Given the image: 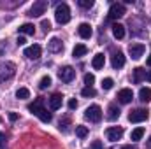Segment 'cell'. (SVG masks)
<instances>
[{
  "mask_svg": "<svg viewBox=\"0 0 151 149\" xmlns=\"http://www.w3.org/2000/svg\"><path fill=\"white\" fill-rule=\"evenodd\" d=\"M28 111L32 112V114H35L42 123H49L51 121V112H47L42 107V100H35L34 104H30L28 105Z\"/></svg>",
  "mask_w": 151,
  "mask_h": 149,
  "instance_id": "1",
  "label": "cell"
},
{
  "mask_svg": "<svg viewBox=\"0 0 151 149\" xmlns=\"http://www.w3.org/2000/svg\"><path fill=\"white\" fill-rule=\"evenodd\" d=\"M55 19H56L60 25H65V23L70 21V9H69L67 4H60V5L56 7V11H55Z\"/></svg>",
  "mask_w": 151,
  "mask_h": 149,
  "instance_id": "2",
  "label": "cell"
},
{
  "mask_svg": "<svg viewBox=\"0 0 151 149\" xmlns=\"http://www.w3.org/2000/svg\"><path fill=\"white\" fill-rule=\"evenodd\" d=\"M84 117L86 119H90V121H93V123H99L100 119H102V109H100V105H90L86 111H84Z\"/></svg>",
  "mask_w": 151,
  "mask_h": 149,
  "instance_id": "3",
  "label": "cell"
},
{
  "mask_svg": "<svg viewBox=\"0 0 151 149\" xmlns=\"http://www.w3.org/2000/svg\"><path fill=\"white\" fill-rule=\"evenodd\" d=\"M148 117H150L148 109H135V111H132L128 114V121H130V123H142V121H146Z\"/></svg>",
  "mask_w": 151,
  "mask_h": 149,
  "instance_id": "4",
  "label": "cell"
},
{
  "mask_svg": "<svg viewBox=\"0 0 151 149\" xmlns=\"http://www.w3.org/2000/svg\"><path fill=\"white\" fill-rule=\"evenodd\" d=\"M46 9H47V2H46V0H39V2H35V4L30 7L28 16H32V18H39V16H42V14L46 12Z\"/></svg>",
  "mask_w": 151,
  "mask_h": 149,
  "instance_id": "5",
  "label": "cell"
},
{
  "mask_svg": "<svg viewBox=\"0 0 151 149\" xmlns=\"http://www.w3.org/2000/svg\"><path fill=\"white\" fill-rule=\"evenodd\" d=\"M125 14H127V9H125L123 4H113V5L109 7L107 18H109V19H119V18L125 16Z\"/></svg>",
  "mask_w": 151,
  "mask_h": 149,
  "instance_id": "6",
  "label": "cell"
},
{
  "mask_svg": "<svg viewBox=\"0 0 151 149\" xmlns=\"http://www.w3.org/2000/svg\"><path fill=\"white\" fill-rule=\"evenodd\" d=\"M58 77H60L63 82H72V79L76 77V70L70 65H67V67H63V69L58 70Z\"/></svg>",
  "mask_w": 151,
  "mask_h": 149,
  "instance_id": "7",
  "label": "cell"
},
{
  "mask_svg": "<svg viewBox=\"0 0 151 149\" xmlns=\"http://www.w3.org/2000/svg\"><path fill=\"white\" fill-rule=\"evenodd\" d=\"M106 137H107V140H111V142L119 140V139L123 137V128H121V126H111V128H107V130H106Z\"/></svg>",
  "mask_w": 151,
  "mask_h": 149,
  "instance_id": "8",
  "label": "cell"
},
{
  "mask_svg": "<svg viewBox=\"0 0 151 149\" xmlns=\"http://www.w3.org/2000/svg\"><path fill=\"white\" fill-rule=\"evenodd\" d=\"M40 53H42L40 46H39V44H34V46H28L23 54H25L28 60H39V58H40Z\"/></svg>",
  "mask_w": 151,
  "mask_h": 149,
  "instance_id": "9",
  "label": "cell"
},
{
  "mask_svg": "<svg viewBox=\"0 0 151 149\" xmlns=\"http://www.w3.org/2000/svg\"><path fill=\"white\" fill-rule=\"evenodd\" d=\"M144 51H146V47H144L142 44H130V46H128V53H130V56H132L134 60H139V58L144 54Z\"/></svg>",
  "mask_w": 151,
  "mask_h": 149,
  "instance_id": "10",
  "label": "cell"
},
{
  "mask_svg": "<svg viewBox=\"0 0 151 149\" xmlns=\"http://www.w3.org/2000/svg\"><path fill=\"white\" fill-rule=\"evenodd\" d=\"M132 98H134V91L128 90V88H125V90H121V91L118 93V100H119L121 104H130Z\"/></svg>",
  "mask_w": 151,
  "mask_h": 149,
  "instance_id": "11",
  "label": "cell"
},
{
  "mask_svg": "<svg viewBox=\"0 0 151 149\" xmlns=\"http://www.w3.org/2000/svg\"><path fill=\"white\" fill-rule=\"evenodd\" d=\"M77 34H79L81 39H90L91 34H93V30H91V27H90L88 23H81V25L77 27Z\"/></svg>",
  "mask_w": 151,
  "mask_h": 149,
  "instance_id": "12",
  "label": "cell"
},
{
  "mask_svg": "<svg viewBox=\"0 0 151 149\" xmlns=\"http://www.w3.org/2000/svg\"><path fill=\"white\" fill-rule=\"evenodd\" d=\"M111 65H113V69H121V67L125 65V54H123L121 51H118V53H114L113 54Z\"/></svg>",
  "mask_w": 151,
  "mask_h": 149,
  "instance_id": "13",
  "label": "cell"
},
{
  "mask_svg": "<svg viewBox=\"0 0 151 149\" xmlns=\"http://www.w3.org/2000/svg\"><path fill=\"white\" fill-rule=\"evenodd\" d=\"M62 104H63V97H62L60 93H55V95H51V98H49V107H51L53 111L60 109V107H62Z\"/></svg>",
  "mask_w": 151,
  "mask_h": 149,
  "instance_id": "14",
  "label": "cell"
},
{
  "mask_svg": "<svg viewBox=\"0 0 151 149\" xmlns=\"http://www.w3.org/2000/svg\"><path fill=\"white\" fill-rule=\"evenodd\" d=\"M104 63H106V58H104V54L102 53H99V54H95L93 56V60H91V65H93V69H102L104 67Z\"/></svg>",
  "mask_w": 151,
  "mask_h": 149,
  "instance_id": "15",
  "label": "cell"
},
{
  "mask_svg": "<svg viewBox=\"0 0 151 149\" xmlns=\"http://www.w3.org/2000/svg\"><path fill=\"white\" fill-rule=\"evenodd\" d=\"M47 47H49V51H51V53H60L63 46H62V40H60V39L55 37V39H51V40H49V46H47Z\"/></svg>",
  "mask_w": 151,
  "mask_h": 149,
  "instance_id": "16",
  "label": "cell"
},
{
  "mask_svg": "<svg viewBox=\"0 0 151 149\" xmlns=\"http://www.w3.org/2000/svg\"><path fill=\"white\" fill-rule=\"evenodd\" d=\"M88 53V47L84 46V44H76L74 49H72V54H74V58H81V56H84Z\"/></svg>",
  "mask_w": 151,
  "mask_h": 149,
  "instance_id": "17",
  "label": "cell"
},
{
  "mask_svg": "<svg viewBox=\"0 0 151 149\" xmlns=\"http://www.w3.org/2000/svg\"><path fill=\"white\" fill-rule=\"evenodd\" d=\"M144 77H146V70L142 69V67H137V69H134V82H142L144 81Z\"/></svg>",
  "mask_w": 151,
  "mask_h": 149,
  "instance_id": "18",
  "label": "cell"
},
{
  "mask_svg": "<svg viewBox=\"0 0 151 149\" xmlns=\"http://www.w3.org/2000/svg\"><path fill=\"white\" fill-rule=\"evenodd\" d=\"M113 35L116 39H123L125 37V27L119 25V23H114L113 25Z\"/></svg>",
  "mask_w": 151,
  "mask_h": 149,
  "instance_id": "19",
  "label": "cell"
},
{
  "mask_svg": "<svg viewBox=\"0 0 151 149\" xmlns=\"http://www.w3.org/2000/svg\"><path fill=\"white\" fill-rule=\"evenodd\" d=\"M18 30H19V34H25V35H34L35 27H34V25H30V23H23Z\"/></svg>",
  "mask_w": 151,
  "mask_h": 149,
  "instance_id": "20",
  "label": "cell"
},
{
  "mask_svg": "<svg viewBox=\"0 0 151 149\" xmlns=\"http://www.w3.org/2000/svg\"><path fill=\"white\" fill-rule=\"evenodd\" d=\"M118 117H119V109L116 105H109V109H107V119L109 121H116Z\"/></svg>",
  "mask_w": 151,
  "mask_h": 149,
  "instance_id": "21",
  "label": "cell"
},
{
  "mask_svg": "<svg viewBox=\"0 0 151 149\" xmlns=\"http://www.w3.org/2000/svg\"><path fill=\"white\" fill-rule=\"evenodd\" d=\"M139 98H141L142 102H150L151 100V88H141V91H139Z\"/></svg>",
  "mask_w": 151,
  "mask_h": 149,
  "instance_id": "22",
  "label": "cell"
},
{
  "mask_svg": "<svg viewBox=\"0 0 151 149\" xmlns=\"http://www.w3.org/2000/svg\"><path fill=\"white\" fill-rule=\"evenodd\" d=\"M142 135H144V128H135V130H132V133H130V139L132 140H141L142 139Z\"/></svg>",
  "mask_w": 151,
  "mask_h": 149,
  "instance_id": "23",
  "label": "cell"
},
{
  "mask_svg": "<svg viewBox=\"0 0 151 149\" xmlns=\"http://www.w3.org/2000/svg\"><path fill=\"white\" fill-rule=\"evenodd\" d=\"M30 97V91L27 90V88H19L18 91H16V98H19V100H25V98H28Z\"/></svg>",
  "mask_w": 151,
  "mask_h": 149,
  "instance_id": "24",
  "label": "cell"
},
{
  "mask_svg": "<svg viewBox=\"0 0 151 149\" xmlns=\"http://www.w3.org/2000/svg\"><path fill=\"white\" fill-rule=\"evenodd\" d=\"M76 135H77L79 139H84V137L88 135V128H86V126H83V125L76 126Z\"/></svg>",
  "mask_w": 151,
  "mask_h": 149,
  "instance_id": "25",
  "label": "cell"
},
{
  "mask_svg": "<svg viewBox=\"0 0 151 149\" xmlns=\"http://www.w3.org/2000/svg\"><path fill=\"white\" fill-rule=\"evenodd\" d=\"M51 86V77L49 75H44L42 79H40V82H39V88L40 90H46V88H49Z\"/></svg>",
  "mask_w": 151,
  "mask_h": 149,
  "instance_id": "26",
  "label": "cell"
},
{
  "mask_svg": "<svg viewBox=\"0 0 151 149\" xmlns=\"http://www.w3.org/2000/svg\"><path fill=\"white\" fill-rule=\"evenodd\" d=\"M93 82H95V75L93 74H84V84H86L88 88H91Z\"/></svg>",
  "mask_w": 151,
  "mask_h": 149,
  "instance_id": "27",
  "label": "cell"
},
{
  "mask_svg": "<svg viewBox=\"0 0 151 149\" xmlns=\"http://www.w3.org/2000/svg\"><path fill=\"white\" fill-rule=\"evenodd\" d=\"M81 95L88 98V97H95V95H97V91H95L93 88H88V86H86V88H84V90L81 91Z\"/></svg>",
  "mask_w": 151,
  "mask_h": 149,
  "instance_id": "28",
  "label": "cell"
},
{
  "mask_svg": "<svg viewBox=\"0 0 151 149\" xmlns=\"http://www.w3.org/2000/svg\"><path fill=\"white\" fill-rule=\"evenodd\" d=\"M113 84H114V81L111 79V77H106V79L102 81V88H104V90H111Z\"/></svg>",
  "mask_w": 151,
  "mask_h": 149,
  "instance_id": "29",
  "label": "cell"
},
{
  "mask_svg": "<svg viewBox=\"0 0 151 149\" xmlns=\"http://www.w3.org/2000/svg\"><path fill=\"white\" fill-rule=\"evenodd\" d=\"M77 4H79L81 7H84V9H90V7L93 5V0H77Z\"/></svg>",
  "mask_w": 151,
  "mask_h": 149,
  "instance_id": "30",
  "label": "cell"
},
{
  "mask_svg": "<svg viewBox=\"0 0 151 149\" xmlns=\"http://www.w3.org/2000/svg\"><path fill=\"white\" fill-rule=\"evenodd\" d=\"M40 27L44 28V32H49V30H51V23H49L47 19H42V23H40Z\"/></svg>",
  "mask_w": 151,
  "mask_h": 149,
  "instance_id": "31",
  "label": "cell"
},
{
  "mask_svg": "<svg viewBox=\"0 0 151 149\" xmlns=\"http://www.w3.org/2000/svg\"><path fill=\"white\" fill-rule=\"evenodd\" d=\"M69 109H70V111L77 109V100H76V98H70V100H69Z\"/></svg>",
  "mask_w": 151,
  "mask_h": 149,
  "instance_id": "32",
  "label": "cell"
},
{
  "mask_svg": "<svg viewBox=\"0 0 151 149\" xmlns=\"http://www.w3.org/2000/svg\"><path fill=\"white\" fill-rule=\"evenodd\" d=\"M5 148V135L0 132V149H4Z\"/></svg>",
  "mask_w": 151,
  "mask_h": 149,
  "instance_id": "33",
  "label": "cell"
},
{
  "mask_svg": "<svg viewBox=\"0 0 151 149\" xmlns=\"http://www.w3.org/2000/svg\"><path fill=\"white\" fill-rule=\"evenodd\" d=\"M9 119H11V121H16V119H18V114H16V112H9Z\"/></svg>",
  "mask_w": 151,
  "mask_h": 149,
  "instance_id": "34",
  "label": "cell"
},
{
  "mask_svg": "<svg viewBox=\"0 0 151 149\" xmlns=\"http://www.w3.org/2000/svg\"><path fill=\"white\" fill-rule=\"evenodd\" d=\"M27 40H25V37H18V46H23Z\"/></svg>",
  "mask_w": 151,
  "mask_h": 149,
  "instance_id": "35",
  "label": "cell"
},
{
  "mask_svg": "<svg viewBox=\"0 0 151 149\" xmlns=\"http://www.w3.org/2000/svg\"><path fill=\"white\" fill-rule=\"evenodd\" d=\"M93 148H95V149H102V144H100V142H99V140H97V142H95V144H93Z\"/></svg>",
  "mask_w": 151,
  "mask_h": 149,
  "instance_id": "36",
  "label": "cell"
},
{
  "mask_svg": "<svg viewBox=\"0 0 151 149\" xmlns=\"http://www.w3.org/2000/svg\"><path fill=\"white\" fill-rule=\"evenodd\" d=\"M121 149H135V146H132V144H128V146H123Z\"/></svg>",
  "mask_w": 151,
  "mask_h": 149,
  "instance_id": "37",
  "label": "cell"
},
{
  "mask_svg": "<svg viewBox=\"0 0 151 149\" xmlns=\"http://www.w3.org/2000/svg\"><path fill=\"white\" fill-rule=\"evenodd\" d=\"M146 79H148V81H150V82H151V70H150V72H148V74H146Z\"/></svg>",
  "mask_w": 151,
  "mask_h": 149,
  "instance_id": "38",
  "label": "cell"
},
{
  "mask_svg": "<svg viewBox=\"0 0 151 149\" xmlns=\"http://www.w3.org/2000/svg\"><path fill=\"white\" fill-rule=\"evenodd\" d=\"M146 63H148V65H150V67H151V54H150V58L146 60Z\"/></svg>",
  "mask_w": 151,
  "mask_h": 149,
  "instance_id": "39",
  "label": "cell"
},
{
  "mask_svg": "<svg viewBox=\"0 0 151 149\" xmlns=\"http://www.w3.org/2000/svg\"><path fill=\"white\" fill-rule=\"evenodd\" d=\"M150 142H151V137H150Z\"/></svg>",
  "mask_w": 151,
  "mask_h": 149,
  "instance_id": "40",
  "label": "cell"
}]
</instances>
